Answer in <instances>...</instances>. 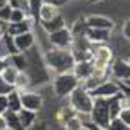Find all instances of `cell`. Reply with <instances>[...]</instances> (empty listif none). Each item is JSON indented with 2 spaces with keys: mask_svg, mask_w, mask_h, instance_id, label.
<instances>
[{
  "mask_svg": "<svg viewBox=\"0 0 130 130\" xmlns=\"http://www.w3.org/2000/svg\"><path fill=\"white\" fill-rule=\"evenodd\" d=\"M22 54L25 56V63H27L25 72H27L29 78H31L32 89L51 83V78H53V76H51V72H49L47 67H45L43 54H42V49L38 47V43L32 47V49H29V51L22 53Z\"/></svg>",
  "mask_w": 130,
  "mask_h": 130,
  "instance_id": "6da1fadb",
  "label": "cell"
},
{
  "mask_svg": "<svg viewBox=\"0 0 130 130\" xmlns=\"http://www.w3.org/2000/svg\"><path fill=\"white\" fill-rule=\"evenodd\" d=\"M43 54V61L47 71L51 72V76L54 74H61V72H71L74 67V56L71 53V49H54V47H47L42 51Z\"/></svg>",
  "mask_w": 130,
  "mask_h": 130,
  "instance_id": "7a4b0ae2",
  "label": "cell"
},
{
  "mask_svg": "<svg viewBox=\"0 0 130 130\" xmlns=\"http://www.w3.org/2000/svg\"><path fill=\"white\" fill-rule=\"evenodd\" d=\"M67 105L81 118H89V114L92 110V105H94V98L90 96V92L85 89V87H78L74 89L69 98H67Z\"/></svg>",
  "mask_w": 130,
  "mask_h": 130,
  "instance_id": "3957f363",
  "label": "cell"
},
{
  "mask_svg": "<svg viewBox=\"0 0 130 130\" xmlns=\"http://www.w3.org/2000/svg\"><path fill=\"white\" fill-rule=\"evenodd\" d=\"M51 87H53V94L58 100H67L69 94L79 87V81L72 72H61L51 78Z\"/></svg>",
  "mask_w": 130,
  "mask_h": 130,
  "instance_id": "277c9868",
  "label": "cell"
},
{
  "mask_svg": "<svg viewBox=\"0 0 130 130\" xmlns=\"http://www.w3.org/2000/svg\"><path fill=\"white\" fill-rule=\"evenodd\" d=\"M94 69H107L114 61V51L108 43H100V45H90V58Z\"/></svg>",
  "mask_w": 130,
  "mask_h": 130,
  "instance_id": "5b68a950",
  "label": "cell"
},
{
  "mask_svg": "<svg viewBox=\"0 0 130 130\" xmlns=\"http://www.w3.org/2000/svg\"><path fill=\"white\" fill-rule=\"evenodd\" d=\"M110 110H108V100H101V98H96L94 100V105H92V110L89 114V121L100 128H107L108 123H110Z\"/></svg>",
  "mask_w": 130,
  "mask_h": 130,
  "instance_id": "8992f818",
  "label": "cell"
},
{
  "mask_svg": "<svg viewBox=\"0 0 130 130\" xmlns=\"http://www.w3.org/2000/svg\"><path fill=\"white\" fill-rule=\"evenodd\" d=\"M20 92V103L22 108L31 110V112H36L40 114L43 108V94L38 89H27V90H18Z\"/></svg>",
  "mask_w": 130,
  "mask_h": 130,
  "instance_id": "52a82bcc",
  "label": "cell"
},
{
  "mask_svg": "<svg viewBox=\"0 0 130 130\" xmlns=\"http://www.w3.org/2000/svg\"><path fill=\"white\" fill-rule=\"evenodd\" d=\"M72 42H74V36H72L69 25L63 27V29H60V31L51 32V35H47L49 47H54V49H71L72 47Z\"/></svg>",
  "mask_w": 130,
  "mask_h": 130,
  "instance_id": "ba28073f",
  "label": "cell"
},
{
  "mask_svg": "<svg viewBox=\"0 0 130 130\" xmlns=\"http://www.w3.org/2000/svg\"><path fill=\"white\" fill-rule=\"evenodd\" d=\"M89 92H90V96L94 98V100H96V98H101V100H110V98H114L116 94H119V83L108 78V79L101 81L100 85L89 89Z\"/></svg>",
  "mask_w": 130,
  "mask_h": 130,
  "instance_id": "9c48e42d",
  "label": "cell"
},
{
  "mask_svg": "<svg viewBox=\"0 0 130 130\" xmlns=\"http://www.w3.org/2000/svg\"><path fill=\"white\" fill-rule=\"evenodd\" d=\"M108 74H110V79L118 81V83L128 79L130 78V65H128V61L125 58H114V61L108 67Z\"/></svg>",
  "mask_w": 130,
  "mask_h": 130,
  "instance_id": "30bf717a",
  "label": "cell"
},
{
  "mask_svg": "<svg viewBox=\"0 0 130 130\" xmlns=\"http://www.w3.org/2000/svg\"><path fill=\"white\" fill-rule=\"evenodd\" d=\"M36 27V20L32 16H25L22 22H13V24H7L6 25V32L9 36H18V35H24V32H29V31H35Z\"/></svg>",
  "mask_w": 130,
  "mask_h": 130,
  "instance_id": "8fae6325",
  "label": "cell"
},
{
  "mask_svg": "<svg viewBox=\"0 0 130 130\" xmlns=\"http://www.w3.org/2000/svg\"><path fill=\"white\" fill-rule=\"evenodd\" d=\"M71 72L76 76V79L79 81V85H81V83H85V81L92 76V72H94V65H92L90 60H78V61L74 63V67H72Z\"/></svg>",
  "mask_w": 130,
  "mask_h": 130,
  "instance_id": "7c38bea8",
  "label": "cell"
},
{
  "mask_svg": "<svg viewBox=\"0 0 130 130\" xmlns=\"http://www.w3.org/2000/svg\"><path fill=\"white\" fill-rule=\"evenodd\" d=\"M85 24H87V27H90V29L114 31V27H116L114 20L108 18V16H105V14H89V16H85Z\"/></svg>",
  "mask_w": 130,
  "mask_h": 130,
  "instance_id": "4fadbf2b",
  "label": "cell"
},
{
  "mask_svg": "<svg viewBox=\"0 0 130 130\" xmlns=\"http://www.w3.org/2000/svg\"><path fill=\"white\" fill-rule=\"evenodd\" d=\"M13 40H14V47H16V51H18V53H25V51L32 49L38 43V40L35 36V31H29V32H24V35L13 36Z\"/></svg>",
  "mask_w": 130,
  "mask_h": 130,
  "instance_id": "5bb4252c",
  "label": "cell"
},
{
  "mask_svg": "<svg viewBox=\"0 0 130 130\" xmlns=\"http://www.w3.org/2000/svg\"><path fill=\"white\" fill-rule=\"evenodd\" d=\"M85 38H87L89 43H92V45L108 43L110 38H112V31H107V29H90V27H87Z\"/></svg>",
  "mask_w": 130,
  "mask_h": 130,
  "instance_id": "9a60e30c",
  "label": "cell"
},
{
  "mask_svg": "<svg viewBox=\"0 0 130 130\" xmlns=\"http://www.w3.org/2000/svg\"><path fill=\"white\" fill-rule=\"evenodd\" d=\"M40 25H42V29H43L45 35H51V32H54V31H60L63 27H67V20H65V16L60 13V14L54 16V18H51L49 22H43Z\"/></svg>",
  "mask_w": 130,
  "mask_h": 130,
  "instance_id": "2e32d148",
  "label": "cell"
},
{
  "mask_svg": "<svg viewBox=\"0 0 130 130\" xmlns=\"http://www.w3.org/2000/svg\"><path fill=\"white\" fill-rule=\"evenodd\" d=\"M18 51H16V47H14V40H13V36H9L7 32L0 38V58H4V60H7L9 56H13V54H16Z\"/></svg>",
  "mask_w": 130,
  "mask_h": 130,
  "instance_id": "e0dca14e",
  "label": "cell"
},
{
  "mask_svg": "<svg viewBox=\"0 0 130 130\" xmlns=\"http://www.w3.org/2000/svg\"><path fill=\"white\" fill-rule=\"evenodd\" d=\"M18 119H20V123H22V128H24V130H27V128H31L32 125H35V123L40 119V114L22 108V110L18 112Z\"/></svg>",
  "mask_w": 130,
  "mask_h": 130,
  "instance_id": "ac0fdd59",
  "label": "cell"
},
{
  "mask_svg": "<svg viewBox=\"0 0 130 130\" xmlns=\"http://www.w3.org/2000/svg\"><path fill=\"white\" fill-rule=\"evenodd\" d=\"M56 14H60V7H56V6H53V4H42L40 13H38V22H40V24L49 22L51 18H54Z\"/></svg>",
  "mask_w": 130,
  "mask_h": 130,
  "instance_id": "d6986e66",
  "label": "cell"
},
{
  "mask_svg": "<svg viewBox=\"0 0 130 130\" xmlns=\"http://www.w3.org/2000/svg\"><path fill=\"white\" fill-rule=\"evenodd\" d=\"M18 69L14 67V65H11V63H6V67H4V71L0 72V76H2V79L6 81L7 85H11V87H14V81H16V76H18Z\"/></svg>",
  "mask_w": 130,
  "mask_h": 130,
  "instance_id": "ffe728a7",
  "label": "cell"
},
{
  "mask_svg": "<svg viewBox=\"0 0 130 130\" xmlns=\"http://www.w3.org/2000/svg\"><path fill=\"white\" fill-rule=\"evenodd\" d=\"M72 116H78V114H76L69 105H63V107H60V108L56 110V114H54V123L63 125L65 121H67L69 118H72Z\"/></svg>",
  "mask_w": 130,
  "mask_h": 130,
  "instance_id": "44dd1931",
  "label": "cell"
},
{
  "mask_svg": "<svg viewBox=\"0 0 130 130\" xmlns=\"http://www.w3.org/2000/svg\"><path fill=\"white\" fill-rule=\"evenodd\" d=\"M7 108L11 112H20L22 110V103H20V92L13 89L9 94H7Z\"/></svg>",
  "mask_w": 130,
  "mask_h": 130,
  "instance_id": "7402d4cb",
  "label": "cell"
},
{
  "mask_svg": "<svg viewBox=\"0 0 130 130\" xmlns=\"http://www.w3.org/2000/svg\"><path fill=\"white\" fill-rule=\"evenodd\" d=\"M16 90H27V89H32V83H31V78L25 71H20L18 76H16V81H14V87Z\"/></svg>",
  "mask_w": 130,
  "mask_h": 130,
  "instance_id": "603a6c76",
  "label": "cell"
},
{
  "mask_svg": "<svg viewBox=\"0 0 130 130\" xmlns=\"http://www.w3.org/2000/svg\"><path fill=\"white\" fill-rule=\"evenodd\" d=\"M85 119L89 121V118L72 116V118H69L67 121H65L61 126H63V130H79V128H83V126H85Z\"/></svg>",
  "mask_w": 130,
  "mask_h": 130,
  "instance_id": "cb8c5ba5",
  "label": "cell"
},
{
  "mask_svg": "<svg viewBox=\"0 0 130 130\" xmlns=\"http://www.w3.org/2000/svg\"><path fill=\"white\" fill-rule=\"evenodd\" d=\"M4 118H6V123H7V130H24L22 128V123L18 119V112H11L7 110L4 114Z\"/></svg>",
  "mask_w": 130,
  "mask_h": 130,
  "instance_id": "d4e9b609",
  "label": "cell"
},
{
  "mask_svg": "<svg viewBox=\"0 0 130 130\" xmlns=\"http://www.w3.org/2000/svg\"><path fill=\"white\" fill-rule=\"evenodd\" d=\"M72 36H85V31H87V24H85V16H81V18L74 20L72 25H69Z\"/></svg>",
  "mask_w": 130,
  "mask_h": 130,
  "instance_id": "484cf974",
  "label": "cell"
},
{
  "mask_svg": "<svg viewBox=\"0 0 130 130\" xmlns=\"http://www.w3.org/2000/svg\"><path fill=\"white\" fill-rule=\"evenodd\" d=\"M42 0H27V7H29V16H32L36 22H38V13L42 7Z\"/></svg>",
  "mask_w": 130,
  "mask_h": 130,
  "instance_id": "4316f807",
  "label": "cell"
},
{
  "mask_svg": "<svg viewBox=\"0 0 130 130\" xmlns=\"http://www.w3.org/2000/svg\"><path fill=\"white\" fill-rule=\"evenodd\" d=\"M118 119H119L121 123H125V125L130 128V105H126V107L121 108V112L118 114Z\"/></svg>",
  "mask_w": 130,
  "mask_h": 130,
  "instance_id": "83f0119b",
  "label": "cell"
},
{
  "mask_svg": "<svg viewBox=\"0 0 130 130\" xmlns=\"http://www.w3.org/2000/svg\"><path fill=\"white\" fill-rule=\"evenodd\" d=\"M105 130H130V128L125 123H121L118 118H114V119H110V123H108V126Z\"/></svg>",
  "mask_w": 130,
  "mask_h": 130,
  "instance_id": "f1b7e54d",
  "label": "cell"
},
{
  "mask_svg": "<svg viewBox=\"0 0 130 130\" xmlns=\"http://www.w3.org/2000/svg\"><path fill=\"white\" fill-rule=\"evenodd\" d=\"M25 16H27V14H25L22 9H13V11H11V16H9V22H7V24H13V22H22V20L25 18Z\"/></svg>",
  "mask_w": 130,
  "mask_h": 130,
  "instance_id": "f546056e",
  "label": "cell"
},
{
  "mask_svg": "<svg viewBox=\"0 0 130 130\" xmlns=\"http://www.w3.org/2000/svg\"><path fill=\"white\" fill-rule=\"evenodd\" d=\"M11 11H13V7H11V6H6V7H2V9H0V24L7 25V22H9V16H11Z\"/></svg>",
  "mask_w": 130,
  "mask_h": 130,
  "instance_id": "4dcf8cb0",
  "label": "cell"
},
{
  "mask_svg": "<svg viewBox=\"0 0 130 130\" xmlns=\"http://www.w3.org/2000/svg\"><path fill=\"white\" fill-rule=\"evenodd\" d=\"M121 36H123L126 42H130V18H126V20L121 24Z\"/></svg>",
  "mask_w": 130,
  "mask_h": 130,
  "instance_id": "1f68e13d",
  "label": "cell"
},
{
  "mask_svg": "<svg viewBox=\"0 0 130 130\" xmlns=\"http://www.w3.org/2000/svg\"><path fill=\"white\" fill-rule=\"evenodd\" d=\"M27 130H51V128H49V123H47V121H43V119H38L35 125H32L31 128H27Z\"/></svg>",
  "mask_w": 130,
  "mask_h": 130,
  "instance_id": "d6a6232c",
  "label": "cell"
},
{
  "mask_svg": "<svg viewBox=\"0 0 130 130\" xmlns=\"http://www.w3.org/2000/svg\"><path fill=\"white\" fill-rule=\"evenodd\" d=\"M9 108H7V94H0V114H4L7 112Z\"/></svg>",
  "mask_w": 130,
  "mask_h": 130,
  "instance_id": "836d02e7",
  "label": "cell"
},
{
  "mask_svg": "<svg viewBox=\"0 0 130 130\" xmlns=\"http://www.w3.org/2000/svg\"><path fill=\"white\" fill-rule=\"evenodd\" d=\"M11 90H13V87H11V85H7L6 81L2 79V76H0V94H9Z\"/></svg>",
  "mask_w": 130,
  "mask_h": 130,
  "instance_id": "e575fe53",
  "label": "cell"
},
{
  "mask_svg": "<svg viewBox=\"0 0 130 130\" xmlns=\"http://www.w3.org/2000/svg\"><path fill=\"white\" fill-rule=\"evenodd\" d=\"M119 90H121V94H123V98H125V101H126V105H130V89L119 83Z\"/></svg>",
  "mask_w": 130,
  "mask_h": 130,
  "instance_id": "d590c367",
  "label": "cell"
},
{
  "mask_svg": "<svg viewBox=\"0 0 130 130\" xmlns=\"http://www.w3.org/2000/svg\"><path fill=\"white\" fill-rule=\"evenodd\" d=\"M43 4H53L56 7H63L65 4H67V0H42Z\"/></svg>",
  "mask_w": 130,
  "mask_h": 130,
  "instance_id": "8d00e7d4",
  "label": "cell"
},
{
  "mask_svg": "<svg viewBox=\"0 0 130 130\" xmlns=\"http://www.w3.org/2000/svg\"><path fill=\"white\" fill-rule=\"evenodd\" d=\"M0 130H7V123H6V118L0 114Z\"/></svg>",
  "mask_w": 130,
  "mask_h": 130,
  "instance_id": "74e56055",
  "label": "cell"
},
{
  "mask_svg": "<svg viewBox=\"0 0 130 130\" xmlns=\"http://www.w3.org/2000/svg\"><path fill=\"white\" fill-rule=\"evenodd\" d=\"M85 126H87L89 130H103V128H100V126H96V125H92L90 121H85Z\"/></svg>",
  "mask_w": 130,
  "mask_h": 130,
  "instance_id": "f35d334b",
  "label": "cell"
},
{
  "mask_svg": "<svg viewBox=\"0 0 130 130\" xmlns=\"http://www.w3.org/2000/svg\"><path fill=\"white\" fill-rule=\"evenodd\" d=\"M6 63H7V61H6L4 58H0V72L4 71V67H6Z\"/></svg>",
  "mask_w": 130,
  "mask_h": 130,
  "instance_id": "ab89813d",
  "label": "cell"
},
{
  "mask_svg": "<svg viewBox=\"0 0 130 130\" xmlns=\"http://www.w3.org/2000/svg\"><path fill=\"white\" fill-rule=\"evenodd\" d=\"M4 35H6V25H4V24H0V38H2Z\"/></svg>",
  "mask_w": 130,
  "mask_h": 130,
  "instance_id": "60d3db41",
  "label": "cell"
},
{
  "mask_svg": "<svg viewBox=\"0 0 130 130\" xmlns=\"http://www.w3.org/2000/svg\"><path fill=\"white\" fill-rule=\"evenodd\" d=\"M6 6H9V0H0V9L6 7Z\"/></svg>",
  "mask_w": 130,
  "mask_h": 130,
  "instance_id": "b9f144b4",
  "label": "cell"
},
{
  "mask_svg": "<svg viewBox=\"0 0 130 130\" xmlns=\"http://www.w3.org/2000/svg\"><path fill=\"white\" fill-rule=\"evenodd\" d=\"M121 85H125V87H128V89H130V78H128V79H125V81H121Z\"/></svg>",
  "mask_w": 130,
  "mask_h": 130,
  "instance_id": "7bdbcfd3",
  "label": "cell"
},
{
  "mask_svg": "<svg viewBox=\"0 0 130 130\" xmlns=\"http://www.w3.org/2000/svg\"><path fill=\"white\" fill-rule=\"evenodd\" d=\"M125 60H126V61H128V65H130V54H128V56H126Z\"/></svg>",
  "mask_w": 130,
  "mask_h": 130,
  "instance_id": "ee69618b",
  "label": "cell"
},
{
  "mask_svg": "<svg viewBox=\"0 0 130 130\" xmlns=\"http://www.w3.org/2000/svg\"><path fill=\"white\" fill-rule=\"evenodd\" d=\"M79 130H89V128H87V126H83V128H79Z\"/></svg>",
  "mask_w": 130,
  "mask_h": 130,
  "instance_id": "f6af8a7d",
  "label": "cell"
},
{
  "mask_svg": "<svg viewBox=\"0 0 130 130\" xmlns=\"http://www.w3.org/2000/svg\"><path fill=\"white\" fill-rule=\"evenodd\" d=\"M92 2H103V0H92Z\"/></svg>",
  "mask_w": 130,
  "mask_h": 130,
  "instance_id": "bcb514c9",
  "label": "cell"
},
{
  "mask_svg": "<svg viewBox=\"0 0 130 130\" xmlns=\"http://www.w3.org/2000/svg\"><path fill=\"white\" fill-rule=\"evenodd\" d=\"M89 2H92V0H89Z\"/></svg>",
  "mask_w": 130,
  "mask_h": 130,
  "instance_id": "7dc6e473",
  "label": "cell"
},
{
  "mask_svg": "<svg viewBox=\"0 0 130 130\" xmlns=\"http://www.w3.org/2000/svg\"><path fill=\"white\" fill-rule=\"evenodd\" d=\"M67 2H71V0H67Z\"/></svg>",
  "mask_w": 130,
  "mask_h": 130,
  "instance_id": "c3c4849f",
  "label": "cell"
}]
</instances>
